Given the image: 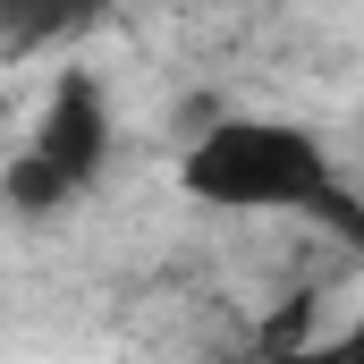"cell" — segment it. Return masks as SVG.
Segmentation results:
<instances>
[{"label":"cell","instance_id":"1","mask_svg":"<svg viewBox=\"0 0 364 364\" xmlns=\"http://www.w3.org/2000/svg\"><path fill=\"white\" fill-rule=\"evenodd\" d=\"M178 186L203 212H296V220H322L348 246H364V203H348L331 144L305 119H272V110L212 119L178 153Z\"/></svg>","mask_w":364,"mask_h":364},{"label":"cell","instance_id":"2","mask_svg":"<svg viewBox=\"0 0 364 364\" xmlns=\"http://www.w3.org/2000/svg\"><path fill=\"white\" fill-rule=\"evenodd\" d=\"M26 161L60 195H85L102 178V161H110V102H102V85H93L85 68H60L51 77V102H43V119L26 136Z\"/></svg>","mask_w":364,"mask_h":364},{"label":"cell","instance_id":"3","mask_svg":"<svg viewBox=\"0 0 364 364\" xmlns=\"http://www.w3.org/2000/svg\"><path fill=\"white\" fill-rule=\"evenodd\" d=\"M279 364H364V305L348 322H331V331H314L305 348H288Z\"/></svg>","mask_w":364,"mask_h":364}]
</instances>
